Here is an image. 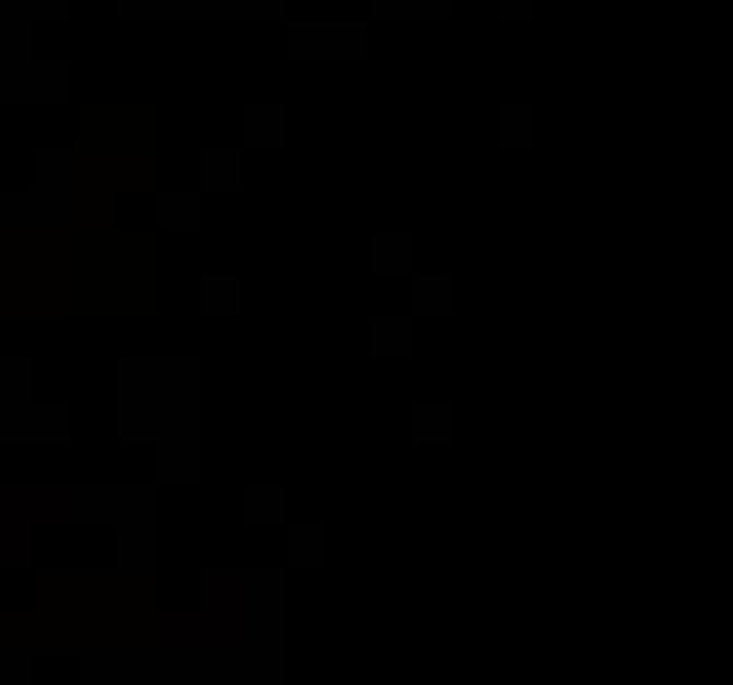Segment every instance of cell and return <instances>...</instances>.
Here are the masks:
<instances>
[{"instance_id": "6da1fadb", "label": "cell", "mask_w": 733, "mask_h": 685, "mask_svg": "<svg viewBox=\"0 0 733 685\" xmlns=\"http://www.w3.org/2000/svg\"><path fill=\"white\" fill-rule=\"evenodd\" d=\"M32 664L22 654H0V685H32Z\"/></svg>"}]
</instances>
